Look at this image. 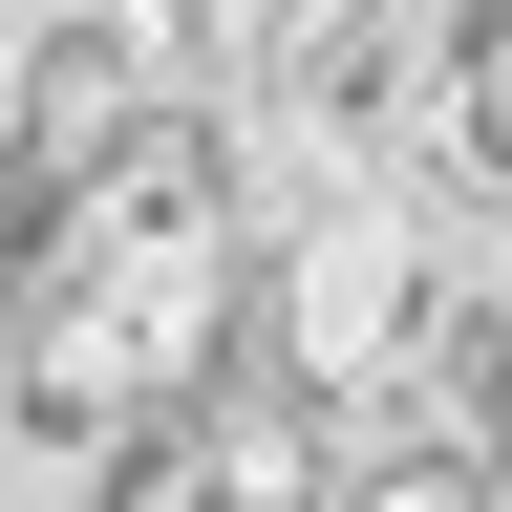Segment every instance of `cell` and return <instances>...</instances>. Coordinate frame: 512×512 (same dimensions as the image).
Segmentation results:
<instances>
[]
</instances>
